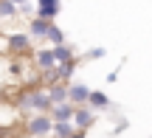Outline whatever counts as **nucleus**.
Returning <instances> with one entry per match:
<instances>
[{
    "instance_id": "1",
    "label": "nucleus",
    "mask_w": 152,
    "mask_h": 138,
    "mask_svg": "<svg viewBox=\"0 0 152 138\" xmlns=\"http://www.w3.org/2000/svg\"><path fill=\"white\" fill-rule=\"evenodd\" d=\"M20 107L23 110H48L51 107V99L45 90H26L20 96Z\"/></svg>"
},
{
    "instance_id": "14",
    "label": "nucleus",
    "mask_w": 152,
    "mask_h": 138,
    "mask_svg": "<svg viewBox=\"0 0 152 138\" xmlns=\"http://www.w3.org/2000/svg\"><path fill=\"white\" fill-rule=\"evenodd\" d=\"M45 37H48V39H51L54 45H59V42H62V31H59V28L54 26V23L48 26V31H45Z\"/></svg>"
},
{
    "instance_id": "17",
    "label": "nucleus",
    "mask_w": 152,
    "mask_h": 138,
    "mask_svg": "<svg viewBox=\"0 0 152 138\" xmlns=\"http://www.w3.org/2000/svg\"><path fill=\"white\" fill-rule=\"evenodd\" d=\"M71 138H82V133H73V135H71Z\"/></svg>"
},
{
    "instance_id": "12",
    "label": "nucleus",
    "mask_w": 152,
    "mask_h": 138,
    "mask_svg": "<svg viewBox=\"0 0 152 138\" xmlns=\"http://www.w3.org/2000/svg\"><path fill=\"white\" fill-rule=\"evenodd\" d=\"M48 26H51L48 20H42V17H37V20L31 23V34H34V37H45V31H48Z\"/></svg>"
},
{
    "instance_id": "3",
    "label": "nucleus",
    "mask_w": 152,
    "mask_h": 138,
    "mask_svg": "<svg viewBox=\"0 0 152 138\" xmlns=\"http://www.w3.org/2000/svg\"><path fill=\"white\" fill-rule=\"evenodd\" d=\"M39 17L42 20H54L56 14H59V0H39Z\"/></svg>"
},
{
    "instance_id": "6",
    "label": "nucleus",
    "mask_w": 152,
    "mask_h": 138,
    "mask_svg": "<svg viewBox=\"0 0 152 138\" xmlns=\"http://www.w3.org/2000/svg\"><path fill=\"white\" fill-rule=\"evenodd\" d=\"M48 99H51V104L68 101V88H65V85H51V88H48Z\"/></svg>"
},
{
    "instance_id": "2",
    "label": "nucleus",
    "mask_w": 152,
    "mask_h": 138,
    "mask_svg": "<svg viewBox=\"0 0 152 138\" xmlns=\"http://www.w3.org/2000/svg\"><path fill=\"white\" fill-rule=\"evenodd\" d=\"M51 127H54V121H51L48 116H34V118H28V124H26V130H28V135L31 138H39V135H48L51 133Z\"/></svg>"
},
{
    "instance_id": "13",
    "label": "nucleus",
    "mask_w": 152,
    "mask_h": 138,
    "mask_svg": "<svg viewBox=\"0 0 152 138\" xmlns=\"http://www.w3.org/2000/svg\"><path fill=\"white\" fill-rule=\"evenodd\" d=\"M87 101H90L93 107H107V104H110L104 93H87Z\"/></svg>"
},
{
    "instance_id": "11",
    "label": "nucleus",
    "mask_w": 152,
    "mask_h": 138,
    "mask_svg": "<svg viewBox=\"0 0 152 138\" xmlns=\"http://www.w3.org/2000/svg\"><path fill=\"white\" fill-rule=\"evenodd\" d=\"M51 54H54V59H56V62H71V48H68L65 42L54 45V51H51Z\"/></svg>"
},
{
    "instance_id": "10",
    "label": "nucleus",
    "mask_w": 152,
    "mask_h": 138,
    "mask_svg": "<svg viewBox=\"0 0 152 138\" xmlns=\"http://www.w3.org/2000/svg\"><path fill=\"white\" fill-rule=\"evenodd\" d=\"M56 133V138H71L73 135V127H71V121H54V127H51Z\"/></svg>"
},
{
    "instance_id": "5",
    "label": "nucleus",
    "mask_w": 152,
    "mask_h": 138,
    "mask_svg": "<svg viewBox=\"0 0 152 138\" xmlns=\"http://www.w3.org/2000/svg\"><path fill=\"white\" fill-rule=\"evenodd\" d=\"M71 121H73L79 130L90 127V124H93V110H87V107H79V110H73V118H71Z\"/></svg>"
},
{
    "instance_id": "7",
    "label": "nucleus",
    "mask_w": 152,
    "mask_h": 138,
    "mask_svg": "<svg viewBox=\"0 0 152 138\" xmlns=\"http://www.w3.org/2000/svg\"><path fill=\"white\" fill-rule=\"evenodd\" d=\"M73 118V104L71 101H62L54 107V121H71Z\"/></svg>"
},
{
    "instance_id": "8",
    "label": "nucleus",
    "mask_w": 152,
    "mask_h": 138,
    "mask_svg": "<svg viewBox=\"0 0 152 138\" xmlns=\"http://www.w3.org/2000/svg\"><path fill=\"white\" fill-rule=\"evenodd\" d=\"M87 93H90V90H87L85 85H73V88H68V101L82 104V101H87Z\"/></svg>"
},
{
    "instance_id": "16",
    "label": "nucleus",
    "mask_w": 152,
    "mask_h": 138,
    "mask_svg": "<svg viewBox=\"0 0 152 138\" xmlns=\"http://www.w3.org/2000/svg\"><path fill=\"white\" fill-rule=\"evenodd\" d=\"M11 3H14V6H23V3H26V0H11Z\"/></svg>"
},
{
    "instance_id": "15",
    "label": "nucleus",
    "mask_w": 152,
    "mask_h": 138,
    "mask_svg": "<svg viewBox=\"0 0 152 138\" xmlns=\"http://www.w3.org/2000/svg\"><path fill=\"white\" fill-rule=\"evenodd\" d=\"M14 11H17V6L11 0H0V17H11Z\"/></svg>"
},
{
    "instance_id": "9",
    "label": "nucleus",
    "mask_w": 152,
    "mask_h": 138,
    "mask_svg": "<svg viewBox=\"0 0 152 138\" xmlns=\"http://www.w3.org/2000/svg\"><path fill=\"white\" fill-rule=\"evenodd\" d=\"M37 65L42 68V71H54L56 68V59L51 51H37Z\"/></svg>"
},
{
    "instance_id": "4",
    "label": "nucleus",
    "mask_w": 152,
    "mask_h": 138,
    "mask_svg": "<svg viewBox=\"0 0 152 138\" xmlns=\"http://www.w3.org/2000/svg\"><path fill=\"white\" fill-rule=\"evenodd\" d=\"M28 45H31V39H28L26 34H11V37H9V48H11V54H26Z\"/></svg>"
}]
</instances>
